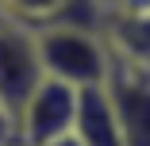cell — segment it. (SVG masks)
I'll use <instances>...</instances> for the list:
<instances>
[{
    "instance_id": "obj_1",
    "label": "cell",
    "mask_w": 150,
    "mask_h": 146,
    "mask_svg": "<svg viewBox=\"0 0 150 146\" xmlns=\"http://www.w3.org/2000/svg\"><path fill=\"white\" fill-rule=\"evenodd\" d=\"M35 42H39V62L46 77L66 81L73 89H93V85L108 81L112 46L104 31L77 27V23H46V27H35Z\"/></svg>"
},
{
    "instance_id": "obj_2",
    "label": "cell",
    "mask_w": 150,
    "mask_h": 146,
    "mask_svg": "<svg viewBox=\"0 0 150 146\" xmlns=\"http://www.w3.org/2000/svg\"><path fill=\"white\" fill-rule=\"evenodd\" d=\"M77 92L73 85L42 77L39 89L23 100V108L16 111V135L23 146H42L62 135H73V119H77Z\"/></svg>"
},
{
    "instance_id": "obj_3",
    "label": "cell",
    "mask_w": 150,
    "mask_h": 146,
    "mask_svg": "<svg viewBox=\"0 0 150 146\" xmlns=\"http://www.w3.org/2000/svg\"><path fill=\"white\" fill-rule=\"evenodd\" d=\"M42 62H39V42L35 27H23L16 19H0V108L19 111L23 100L39 89L42 81Z\"/></svg>"
},
{
    "instance_id": "obj_4",
    "label": "cell",
    "mask_w": 150,
    "mask_h": 146,
    "mask_svg": "<svg viewBox=\"0 0 150 146\" xmlns=\"http://www.w3.org/2000/svg\"><path fill=\"white\" fill-rule=\"evenodd\" d=\"M104 89H108V100L115 108L123 142L150 146V69L112 54V69H108Z\"/></svg>"
},
{
    "instance_id": "obj_5",
    "label": "cell",
    "mask_w": 150,
    "mask_h": 146,
    "mask_svg": "<svg viewBox=\"0 0 150 146\" xmlns=\"http://www.w3.org/2000/svg\"><path fill=\"white\" fill-rule=\"evenodd\" d=\"M73 135H77L81 146H127L104 85H93V89H81V92H77Z\"/></svg>"
},
{
    "instance_id": "obj_6",
    "label": "cell",
    "mask_w": 150,
    "mask_h": 146,
    "mask_svg": "<svg viewBox=\"0 0 150 146\" xmlns=\"http://www.w3.org/2000/svg\"><path fill=\"white\" fill-rule=\"evenodd\" d=\"M104 39L115 58L150 69V12L146 16H108Z\"/></svg>"
},
{
    "instance_id": "obj_7",
    "label": "cell",
    "mask_w": 150,
    "mask_h": 146,
    "mask_svg": "<svg viewBox=\"0 0 150 146\" xmlns=\"http://www.w3.org/2000/svg\"><path fill=\"white\" fill-rule=\"evenodd\" d=\"M8 19L23 23V27H46V23H58L62 12L69 8V0H0Z\"/></svg>"
},
{
    "instance_id": "obj_8",
    "label": "cell",
    "mask_w": 150,
    "mask_h": 146,
    "mask_svg": "<svg viewBox=\"0 0 150 146\" xmlns=\"http://www.w3.org/2000/svg\"><path fill=\"white\" fill-rule=\"evenodd\" d=\"M150 0H108V16H146Z\"/></svg>"
},
{
    "instance_id": "obj_9",
    "label": "cell",
    "mask_w": 150,
    "mask_h": 146,
    "mask_svg": "<svg viewBox=\"0 0 150 146\" xmlns=\"http://www.w3.org/2000/svg\"><path fill=\"white\" fill-rule=\"evenodd\" d=\"M19 135H16V115L0 108V146H12Z\"/></svg>"
},
{
    "instance_id": "obj_10",
    "label": "cell",
    "mask_w": 150,
    "mask_h": 146,
    "mask_svg": "<svg viewBox=\"0 0 150 146\" xmlns=\"http://www.w3.org/2000/svg\"><path fill=\"white\" fill-rule=\"evenodd\" d=\"M42 146H81L77 135H62V138H54V142H42Z\"/></svg>"
},
{
    "instance_id": "obj_11",
    "label": "cell",
    "mask_w": 150,
    "mask_h": 146,
    "mask_svg": "<svg viewBox=\"0 0 150 146\" xmlns=\"http://www.w3.org/2000/svg\"><path fill=\"white\" fill-rule=\"evenodd\" d=\"M0 19H8V16H4V8H0Z\"/></svg>"
},
{
    "instance_id": "obj_12",
    "label": "cell",
    "mask_w": 150,
    "mask_h": 146,
    "mask_svg": "<svg viewBox=\"0 0 150 146\" xmlns=\"http://www.w3.org/2000/svg\"><path fill=\"white\" fill-rule=\"evenodd\" d=\"M12 146H23V142H19V138H16V142H12Z\"/></svg>"
}]
</instances>
